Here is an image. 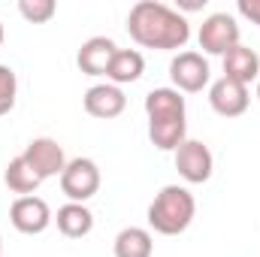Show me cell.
I'll return each instance as SVG.
<instances>
[{
  "mask_svg": "<svg viewBox=\"0 0 260 257\" xmlns=\"http://www.w3.org/2000/svg\"><path fill=\"white\" fill-rule=\"evenodd\" d=\"M197 200L185 185H164L148 206V227L160 236H179L191 227Z\"/></svg>",
  "mask_w": 260,
  "mask_h": 257,
  "instance_id": "7a4b0ae2",
  "label": "cell"
},
{
  "mask_svg": "<svg viewBox=\"0 0 260 257\" xmlns=\"http://www.w3.org/2000/svg\"><path fill=\"white\" fill-rule=\"evenodd\" d=\"M145 115L148 121H185V97L176 88H154L145 94Z\"/></svg>",
  "mask_w": 260,
  "mask_h": 257,
  "instance_id": "7c38bea8",
  "label": "cell"
},
{
  "mask_svg": "<svg viewBox=\"0 0 260 257\" xmlns=\"http://www.w3.org/2000/svg\"><path fill=\"white\" fill-rule=\"evenodd\" d=\"M15 97H18V76L12 67L0 64V115H9L15 109Z\"/></svg>",
  "mask_w": 260,
  "mask_h": 257,
  "instance_id": "ffe728a7",
  "label": "cell"
},
{
  "mask_svg": "<svg viewBox=\"0 0 260 257\" xmlns=\"http://www.w3.org/2000/svg\"><path fill=\"white\" fill-rule=\"evenodd\" d=\"M257 100H260V79H257Z\"/></svg>",
  "mask_w": 260,
  "mask_h": 257,
  "instance_id": "d4e9b609",
  "label": "cell"
},
{
  "mask_svg": "<svg viewBox=\"0 0 260 257\" xmlns=\"http://www.w3.org/2000/svg\"><path fill=\"white\" fill-rule=\"evenodd\" d=\"M61 191L70 203H88L100 191V167L91 157L67 160V170L61 173Z\"/></svg>",
  "mask_w": 260,
  "mask_h": 257,
  "instance_id": "277c9868",
  "label": "cell"
},
{
  "mask_svg": "<svg viewBox=\"0 0 260 257\" xmlns=\"http://www.w3.org/2000/svg\"><path fill=\"white\" fill-rule=\"evenodd\" d=\"M209 103L221 118H239V115H245V109L251 103V94H248V85L221 76L218 82L209 85Z\"/></svg>",
  "mask_w": 260,
  "mask_h": 257,
  "instance_id": "9c48e42d",
  "label": "cell"
},
{
  "mask_svg": "<svg viewBox=\"0 0 260 257\" xmlns=\"http://www.w3.org/2000/svg\"><path fill=\"white\" fill-rule=\"evenodd\" d=\"M82 106L91 118H100V121H109V118H118L124 109H127V97L118 85L112 82H100V85H91L82 97Z\"/></svg>",
  "mask_w": 260,
  "mask_h": 257,
  "instance_id": "30bf717a",
  "label": "cell"
},
{
  "mask_svg": "<svg viewBox=\"0 0 260 257\" xmlns=\"http://www.w3.org/2000/svg\"><path fill=\"white\" fill-rule=\"evenodd\" d=\"M127 34L142 49L179 52L191 40V24L179 9L160 0H139L127 12Z\"/></svg>",
  "mask_w": 260,
  "mask_h": 257,
  "instance_id": "6da1fadb",
  "label": "cell"
},
{
  "mask_svg": "<svg viewBox=\"0 0 260 257\" xmlns=\"http://www.w3.org/2000/svg\"><path fill=\"white\" fill-rule=\"evenodd\" d=\"M170 79H173V88L179 94H200L209 85L212 70L200 52H179L170 61Z\"/></svg>",
  "mask_w": 260,
  "mask_h": 257,
  "instance_id": "5b68a950",
  "label": "cell"
},
{
  "mask_svg": "<svg viewBox=\"0 0 260 257\" xmlns=\"http://www.w3.org/2000/svg\"><path fill=\"white\" fill-rule=\"evenodd\" d=\"M200 49L206 55H218L224 58L230 49L239 46V21L230 15V12H212L203 24H200Z\"/></svg>",
  "mask_w": 260,
  "mask_h": 257,
  "instance_id": "3957f363",
  "label": "cell"
},
{
  "mask_svg": "<svg viewBox=\"0 0 260 257\" xmlns=\"http://www.w3.org/2000/svg\"><path fill=\"white\" fill-rule=\"evenodd\" d=\"M18 12H21V18L30 21V24H46V21L55 18L58 3H55V0H18Z\"/></svg>",
  "mask_w": 260,
  "mask_h": 257,
  "instance_id": "d6986e66",
  "label": "cell"
},
{
  "mask_svg": "<svg viewBox=\"0 0 260 257\" xmlns=\"http://www.w3.org/2000/svg\"><path fill=\"white\" fill-rule=\"evenodd\" d=\"M0 46H3V24H0Z\"/></svg>",
  "mask_w": 260,
  "mask_h": 257,
  "instance_id": "603a6c76",
  "label": "cell"
},
{
  "mask_svg": "<svg viewBox=\"0 0 260 257\" xmlns=\"http://www.w3.org/2000/svg\"><path fill=\"white\" fill-rule=\"evenodd\" d=\"M148 139L160 151H176L188 139V118L185 121H148Z\"/></svg>",
  "mask_w": 260,
  "mask_h": 257,
  "instance_id": "ac0fdd59",
  "label": "cell"
},
{
  "mask_svg": "<svg viewBox=\"0 0 260 257\" xmlns=\"http://www.w3.org/2000/svg\"><path fill=\"white\" fill-rule=\"evenodd\" d=\"M55 224L67 239H82L94 230V212L85 203H64L55 215Z\"/></svg>",
  "mask_w": 260,
  "mask_h": 257,
  "instance_id": "5bb4252c",
  "label": "cell"
},
{
  "mask_svg": "<svg viewBox=\"0 0 260 257\" xmlns=\"http://www.w3.org/2000/svg\"><path fill=\"white\" fill-rule=\"evenodd\" d=\"M173 154H176V170H179V176H182L188 185H203V182L212 179L215 157H212V151H209L206 142H200V139H185Z\"/></svg>",
  "mask_w": 260,
  "mask_h": 257,
  "instance_id": "52a82bcc",
  "label": "cell"
},
{
  "mask_svg": "<svg viewBox=\"0 0 260 257\" xmlns=\"http://www.w3.org/2000/svg\"><path fill=\"white\" fill-rule=\"evenodd\" d=\"M0 257H3V236H0Z\"/></svg>",
  "mask_w": 260,
  "mask_h": 257,
  "instance_id": "cb8c5ba5",
  "label": "cell"
},
{
  "mask_svg": "<svg viewBox=\"0 0 260 257\" xmlns=\"http://www.w3.org/2000/svg\"><path fill=\"white\" fill-rule=\"evenodd\" d=\"M142 73H145V58H142V52H136V49H118L115 58H112V64H109L106 79L121 88V85H130V82L142 79Z\"/></svg>",
  "mask_w": 260,
  "mask_h": 257,
  "instance_id": "9a60e30c",
  "label": "cell"
},
{
  "mask_svg": "<svg viewBox=\"0 0 260 257\" xmlns=\"http://www.w3.org/2000/svg\"><path fill=\"white\" fill-rule=\"evenodd\" d=\"M115 257H151L154 254V239L145 227H124L115 242H112Z\"/></svg>",
  "mask_w": 260,
  "mask_h": 257,
  "instance_id": "2e32d148",
  "label": "cell"
},
{
  "mask_svg": "<svg viewBox=\"0 0 260 257\" xmlns=\"http://www.w3.org/2000/svg\"><path fill=\"white\" fill-rule=\"evenodd\" d=\"M21 157L30 164V170L46 182V179H61V173L67 170V154L64 145L52 136H37L27 142V148L21 151Z\"/></svg>",
  "mask_w": 260,
  "mask_h": 257,
  "instance_id": "8992f818",
  "label": "cell"
},
{
  "mask_svg": "<svg viewBox=\"0 0 260 257\" xmlns=\"http://www.w3.org/2000/svg\"><path fill=\"white\" fill-rule=\"evenodd\" d=\"M115 52H118L115 40H109V37H91V40L82 43V49L76 55V64H79V70L85 76H106Z\"/></svg>",
  "mask_w": 260,
  "mask_h": 257,
  "instance_id": "8fae6325",
  "label": "cell"
},
{
  "mask_svg": "<svg viewBox=\"0 0 260 257\" xmlns=\"http://www.w3.org/2000/svg\"><path fill=\"white\" fill-rule=\"evenodd\" d=\"M221 61H224V76L233 79V82L251 85V82L260 79V55L254 52V49L242 46V43H239L236 49H230Z\"/></svg>",
  "mask_w": 260,
  "mask_h": 257,
  "instance_id": "4fadbf2b",
  "label": "cell"
},
{
  "mask_svg": "<svg viewBox=\"0 0 260 257\" xmlns=\"http://www.w3.org/2000/svg\"><path fill=\"white\" fill-rule=\"evenodd\" d=\"M236 9H239V15H242V18H248L251 24H257V27H260V0H239V3H236Z\"/></svg>",
  "mask_w": 260,
  "mask_h": 257,
  "instance_id": "44dd1931",
  "label": "cell"
},
{
  "mask_svg": "<svg viewBox=\"0 0 260 257\" xmlns=\"http://www.w3.org/2000/svg\"><path fill=\"white\" fill-rule=\"evenodd\" d=\"M3 182H6V188H9V191L18 194V197H30V194L43 185V179L30 170V164H27L21 154H18V157H12V160L6 164Z\"/></svg>",
  "mask_w": 260,
  "mask_h": 257,
  "instance_id": "e0dca14e",
  "label": "cell"
},
{
  "mask_svg": "<svg viewBox=\"0 0 260 257\" xmlns=\"http://www.w3.org/2000/svg\"><path fill=\"white\" fill-rule=\"evenodd\" d=\"M179 6H182V9H188V12H191V9H203V6H206V3H200V0H179Z\"/></svg>",
  "mask_w": 260,
  "mask_h": 257,
  "instance_id": "7402d4cb",
  "label": "cell"
},
{
  "mask_svg": "<svg viewBox=\"0 0 260 257\" xmlns=\"http://www.w3.org/2000/svg\"><path fill=\"white\" fill-rule=\"evenodd\" d=\"M9 221H12V227H15L18 233H24V236H40V233L49 230V224L55 221V215H52V209H49V203H46L43 197L30 194V197H18V200L9 206Z\"/></svg>",
  "mask_w": 260,
  "mask_h": 257,
  "instance_id": "ba28073f",
  "label": "cell"
}]
</instances>
